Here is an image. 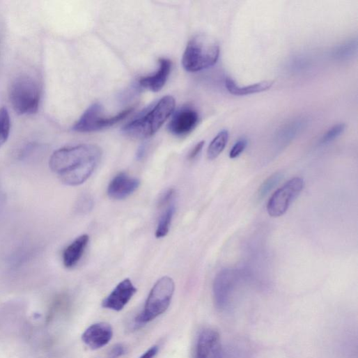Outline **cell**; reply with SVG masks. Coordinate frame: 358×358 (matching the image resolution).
<instances>
[{"instance_id": "8992f818", "label": "cell", "mask_w": 358, "mask_h": 358, "mask_svg": "<svg viewBox=\"0 0 358 358\" xmlns=\"http://www.w3.org/2000/svg\"><path fill=\"white\" fill-rule=\"evenodd\" d=\"M134 108H130L111 117L102 116L103 108L99 103H95L84 113L72 127L78 132H91L111 127L125 119Z\"/></svg>"}, {"instance_id": "d4e9b609", "label": "cell", "mask_w": 358, "mask_h": 358, "mask_svg": "<svg viewBox=\"0 0 358 358\" xmlns=\"http://www.w3.org/2000/svg\"><path fill=\"white\" fill-rule=\"evenodd\" d=\"M126 353V348L121 343L115 345L109 353V358H119Z\"/></svg>"}, {"instance_id": "6da1fadb", "label": "cell", "mask_w": 358, "mask_h": 358, "mask_svg": "<svg viewBox=\"0 0 358 358\" xmlns=\"http://www.w3.org/2000/svg\"><path fill=\"white\" fill-rule=\"evenodd\" d=\"M102 157L101 149L92 144H82L55 151L49 161L51 169L65 185L84 184L92 175Z\"/></svg>"}, {"instance_id": "7402d4cb", "label": "cell", "mask_w": 358, "mask_h": 358, "mask_svg": "<svg viewBox=\"0 0 358 358\" xmlns=\"http://www.w3.org/2000/svg\"><path fill=\"white\" fill-rule=\"evenodd\" d=\"M345 128V125L343 123H338L331 127L322 137L320 143L326 144L333 141L343 134Z\"/></svg>"}, {"instance_id": "30bf717a", "label": "cell", "mask_w": 358, "mask_h": 358, "mask_svg": "<svg viewBox=\"0 0 358 358\" xmlns=\"http://www.w3.org/2000/svg\"><path fill=\"white\" fill-rule=\"evenodd\" d=\"M199 122L198 112L190 107H184L174 114L168 125V130L175 136L183 137L190 134Z\"/></svg>"}, {"instance_id": "4316f807", "label": "cell", "mask_w": 358, "mask_h": 358, "mask_svg": "<svg viewBox=\"0 0 358 358\" xmlns=\"http://www.w3.org/2000/svg\"><path fill=\"white\" fill-rule=\"evenodd\" d=\"M159 347L153 345L147 350L139 358H153L158 352Z\"/></svg>"}, {"instance_id": "cb8c5ba5", "label": "cell", "mask_w": 358, "mask_h": 358, "mask_svg": "<svg viewBox=\"0 0 358 358\" xmlns=\"http://www.w3.org/2000/svg\"><path fill=\"white\" fill-rule=\"evenodd\" d=\"M93 200L88 196H82L77 204V210L81 213H88L93 210Z\"/></svg>"}, {"instance_id": "7a4b0ae2", "label": "cell", "mask_w": 358, "mask_h": 358, "mask_svg": "<svg viewBox=\"0 0 358 358\" xmlns=\"http://www.w3.org/2000/svg\"><path fill=\"white\" fill-rule=\"evenodd\" d=\"M175 105L173 97H163L143 116L125 125L123 128V133L127 137L138 139L152 137L172 114Z\"/></svg>"}, {"instance_id": "83f0119b", "label": "cell", "mask_w": 358, "mask_h": 358, "mask_svg": "<svg viewBox=\"0 0 358 358\" xmlns=\"http://www.w3.org/2000/svg\"><path fill=\"white\" fill-rule=\"evenodd\" d=\"M146 152V148L144 146L140 147L137 151V157L138 159H141L143 157Z\"/></svg>"}, {"instance_id": "f1b7e54d", "label": "cell", "mask_w": 358, "mask_h": 358, "mask_svg": "<svg viewBox=\"0 0 358 358\" xmlns=\"http://www.w3.org/2000/svg\"><path fill=\"white\" fill-rule=\"evenodd\" d=\"M5 203V196L2 192H0V210H2Z\"/></svg>"}, {"instance_id": "484cf974", "label": "cell", "mask_w": 358, "mask_h": 358, "mask_svg": "<svg viewBox=\"0 0 358 358\" xmlns=\"http://www.w3.org/2000/svg\"><path fill=\"white\" fill-rule=\"evenodd\" d=\"M205 142L204 141H202L199 142L192 150V152L189 154V159H194L198 157V155L201 153L202 151Z\"/></svg>"}, {"instance_id": "4fadbf2b", "label": "cell", "mask_w": 358, "mask_h": 358, "mask_svg": "<svg viewBox=\"0 0 358 358\" xmlns=\"http://www.w3.org/2000/svg\"><path fill=\"white\" fill-rule=\"evenodd\" d=\"M139 179L122 172L116 176L107 189L108 196L114 200H123L132 195L139 187Z\"/></svg>"}, {"instance_id": "ac0fdd59", "label": "cell", "mask_w": 358, "mask_h": 358, "mask_svg": "<svg viewBox=\"0 0 358 358\" xmlns=\"http://www.w3.org/2000/svg\"><path fill=\"white\" fill-rule=\"evenodd\" d=\"M174 213L175 206L173 203H172L166 206V208L159 217L155 231V237L157 238H162L166 236L169 231Z\"/></svg>"}, {"instance_id": "ffe728a7", "label": "cell", "mask_w": 358, "mask_h": 358, "mask_svg": "<svg viewBox=\"0 0 358 358\" xmlns=\"http://www.w3.org/2000/svg\"><path fill=\"white\" fill-rule=\"evenodd\" d=\"M357 40H352L337 47L333 51L332 56L336 60H347L348 59L354 56L357 52Z\"/></svg>"}, {"instance_id": "d6986e66", "label": "cell", "mask_w": 358, "mask_h": 358, "mask_svg": "<svg viewBox=\"0 0 358 358\" xmlns=\"http://www.w3.org/2000/svg\"><path fill=\"white\" fill-rule=\"evenodd\" d=\"M283 174L281 172H276L269 176L262 184L258 192V200L264 199L282 180Z\"/></svg>"}, {"instance_id": "5b68a950", "label": "cell", "mask_w": 358, "mask_h": 358, "mask_svg": "<svg viewBox=\"0 0 358 358\" xmlns=\"http://www.w3.org/2000/svg\"><path fill=\"white\" fill-rule=\"evenodd\" d=\"M40 97L39 82L30 75L18 77L10 89L11 104L20 115L36 114L39 109Z\"/></svg>"}, {"instance_id": "3957f363", "label": "cell", "mask_w": 358, "mask_h": 358, "mask_svg": "<svg viewBox=\"0 0 358 358\" xmlns=\"http://www.w3.org/2000/svg\"><path fill=\"white\" fill-rule=\"evenodd\" d=\"M220 56L219 43L212 37L200 34L189 42L182 59L184 68L199 72L215 66Z\"/></svg>"}, {"instance_id": "7c38bea8", "label": "cell", "mask_w": 358, "mask_h": 358, "mask_svg": "<svg viewBox=\"0 0 358 358\" xmlns=\"http://www.w3.org/2000/svg\"><path fill=\"white\" fill-rule=\"evenodd\" d=\"M111 325L107 322H98L88 327L81 336L82 341L92 350L107 345L113 337Z\"/></svg>"}, {"instance_id": "9a60e30c", "label": "cell", "mask_w": 358, "mask_h": 358, "mask_svg": "<svg viewBox=\"0 0 358 358\" xmlns=\"http://www.w3.org/2000/svg\"><path fill=\"white\" fill-rule=\"evenodd\" d=\"M88 242L89 236L83 235L65 249L63 253V263L67 268H72L79 263Z\"/></svg>"}, {"instance_id": "e0dca14e", "label": "cell", "mask_w": 358, "mask_h": 358, "mask_svg": "<svg viewBox=\"0 0 358 358\" xmlns=\"http://www.w3.org/2000/svg\"><path fill=\"white\" fill-rule=\"evenodd\" d=\"M229 139V132L226 130L221 131L212 140L208 150V157L213 160L217 158L225 149Z\"/></svg>"}, {"instance_id": "277c9868", "label": "cell", "mask_w": 358, "mask_h": 358, "mask_svg": "<svg viewBox=\"0 0 358 358\" xmlns=\"http://www.w3.org/2000/svg\"><path fill=\"white\" fill-rule=\"evenodd\" d=\"M174 289L171 278L163 277L159 279L152 288L143 309L135 318V327H142L164 313L171 304Z\"/></svg>"}, {"instance_id": "5bb4252c", "label": "cell", "mask_w": 358, "mask_h": 358, "mask_svg": "<svg viewBox=\"0 0 358 358\" xmlns=\"http://www.w3.org/2000/svg\"><path fill=\"white\" fill-rule=\"evenodd\" d=\"M159 64V70L155 75L139 79L141 87L153 92H158L164 87L170 75L172 63L169 59H160Z\"/></svg>"}, {"instance_id": "52a82bcc", "label": "cell", "mask_w": 358, "mask_h": 358, "mask_svg": "<svg viewBox=\"0 0 358 358\" xmlns=\"http://www.w3.org/2000/svg\"><path fill=\"white\" fill-rule=\"evenodd\" d=\"M242 279L240 271L237 270L225 269L217 274L214 281L213 293L218 309L224 311L229 308Z\"/></svg>"}, {"instance_id": "44dd1931", "label": "cell", "mask_w": 358, "mask_h": 358, "mask_svg": "<svg viewBox=\"0 0 358 358\" xmlns=\"http://www.w3.org/2000/svg\"><path fill=\"white\" fill-rule=\"evenodd\" d=\"M11 121L7 108L0 109V148L7 141L10 133Z\"/></svg>"}, {"instance_id": "2e32d148", "label": "cell", "mask_w": 358, "mask_h": 358, "mask_svg": "<svg viewBox=\"0 0 358 358\" xmlns=\"http://www.w3.org/2000/svg\"><path fill=\"white\" fill-rule=\"evenodd\" d=\"M273 86V82L265 81L247 86L240 87L231 78H226V87L228 92L234 95L243 96L251 94L259 93L270 90Z\"/></svg>"}, {"instance_id": "8fae6325", "label": "cell", "mask_w": 358, "mask_h": 358, "mask_svg": "<svg viewBox=\"0 0 358 358\" xmlns=\"http://www.w3.org/2000/svg\"><path fill=\"white\" fill-rule=\"evenodd\" d=\"M137 289L132 282L126 279L120 282L113 291L102 301L103 308L120 311L128 304L137 293Z\"/></svg>"}, {"instance_id": "ba28073f", "label": "cell", "mask_w": 358, "mask_h": 358, "mask_svg": "<svg viewBox=\"0 0 358 358\" xmlns=\"http://www.w3.org/2000/svg\"><path fill=\"white\" fill-rule=\"evenodd\" d=\"M304 187L303 178L300 177H295L287 182L269 200L267 205L269 215L274 218L284 215L290 205L300 195Z\"/></svg>"}, {"instance_id": "603a6c76", "label": "cell", "mask_w": 358, "mask_h": 358, "mask_svg": "<svg viewBox=\"0 0 358 358\" xmlns=\"http://www.w3.org/2000/svg\"><path fill=\"white\" fill-rule=\"evenodd\" d=\"M248 144L247 139L242 138L239 139L235 145L233 146L230 152V157L231 159H235L238 157L245 150Z\"/></svg>"}, {"instance_id": "9c48e42d", "label": "cell", "mask_w": 358, "mask_h": 358, "mask_svg": "<svg viewBox=\"0 0 358 358\" xmlns=\"http://www.w3.org/2000/svg\"><path fill=\"white\" fill-rule=\"evenodd\" d=\"M194 358H223L221 339L217 331L207 328L201 332L196 341Z\"/></svg>"}]
</instances>
